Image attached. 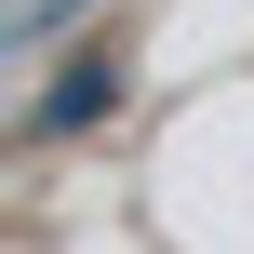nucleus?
Masks as SVG:
<instances>
[{
    "mask_svg": "<svg viewBox=\"0 0 254 254\" xmlns=\"http://www.w3.org/2000/svg\"><path fill=\"white\" fill-rule=\"evenodd\" d=\"M107 107H121V54L94 40V54H67V67H54V94L27 107V147H67V134H94Z\"/></svg>",
    "mask_w": 254,
    "mask_h": 254,
    "instance_id": "f257e3e1",
    "label": "nucleus"
}]
</instances>
